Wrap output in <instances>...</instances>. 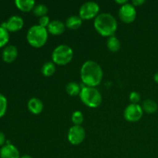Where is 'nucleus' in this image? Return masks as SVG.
<instances>
[{"label": "nucleus", "mask_w": 158, "mask_h": 158, "mask_svg": "<svg viewBox=\"0 0 158 158\" xmlns=\"http://www.w3.org/2000/svg\"><path fill=\"white\" fill-rule=\"evenodd\" d=\"M103 73L101 66L94 60H87L82 66L80 77L86 86L96 87L103 80Z\"/></svg>", "instance_id": "f257e3e1"}, {"label": "nucleus", "mask_w": 158, "mask_h": 158, "mask_svg": "<svg viewBox=\"0 0 158 158\" xmlns=\"http://www.w3.org/2000/svg\"><path fill=\"white\" fill-rule=\"evenodd\" d=\"M94 28L103 36L114 35L117 29V21L115 17L107 12L100 13L94 19Z\"/></svg>", "instance_id": "f03ea898"}, {"label": "nucleus", "mask_w": 158, "mask_h": 158, "mask_svg": "<svg viewBox=\"0 0 158 158\" xmlns=\"http://www.w3.org/2000/svg\"><path fill=\"white\" fill-rule=\"evenodd\" d=\"M47 29L34 25L31 26L26 34V39L30 46L35 48H40L44 46L48 40Z\"/></svg>", "instance_id": "7ed1b4c3"}, {"label": "nucleus", "mask_w": 158, "mask_h": 158, "mask_svg": "<svg viewBox=\"0 0 158 158\" xmlns=\"http://www.w3.org/2000/svg\"><path fill=\"white\" fill-rule=\"evenodd\" d=\"M81 101L90 108H97L101 104L102 95L96 87L83 86L80 94Z\"/></svg>", "instance_id": "20e7f679"}, {"label": "nucleus", "mask_w": 158, "mask_h": 158, "mask_svg": "<svg viewBox=\"0 0 158 158\" xmlns=\"http://www.w3.org/2000/svg\"><path fill=\"white\" fill-rule=\"evenodd\" d=\"M73 58V50L67 45H60L54 49L52 53V60L55 64H68Z\"/></svg>", "instance_id": "39448f33"}, {"label": "nucleus", "mask_w": 158, "mask_h": 158, "mask_svg": "<svg viewBox=\"0 0 158 158\" xmlns=\"http://www.w3.org/2000/svg\"><path fill=\"white\" fill-rule=\"evenodd\" d=\"M100 6L95 2L89 1L83 3L80 8L79 14L83 20H90L95 19L99 15Z\"/></svg>", "instance_id": "423d86ee"}, {"label": "nucleus", "mask_w": 158, "mask_h": 158, "mask_svg": "<svg viewBox=\"0 0 158 158\" xmlns=\"http://www.w3.org/2000/svg\"><path fill=\"white\" fill-rule=\"evenodd\" d=\"M119 18L125 23H131L137 17V11L131 3H127L120 6L118 12Z\"/></svg>", "instance_id": "0eeeda50"}, {"label": "nucleus", "mask_w": 158, "mask_h": 158, "mask_svg": "<svg viewBox=\"0 0 158 158\" xmlns=\"http://www.w3.org/2000/svg\"><path fill=\"white\" fill-rule=\"evenodd\" d=\"M143 110L142 106L139 104L131 103L124 110L123 116L126 120L129 122H137L140 120L143 116Z\"/></svg>", "instance_id": "6e6552de"}, {"label": "nucleus", "mask_w": 158, "mask_h": 158, "mask_svg": "<svg viewBox=\"0 0 158 158\" xmlns=\"http://www.w3.org/2000/svg\"><path fill=\"white\" fill-rule=\"evenodd\" d=\"M86 131L82 126L73 125L68 132V140L73 145H79L84 140Z\"/></svg>", "instance_id": "1a4fd4ad"}, {"label": "nucleus", "mask_w": 158, "mask_h": 158, "mask_svg": "<svg viewBox=\"0 0 158 158\" xmlns=\"http://www.w3.org/2000/svg\"><path fill=\"white\" fill-rule=\"evenodd\" d=\"M24 21L19 15H12L6 23H2L1 26L7 29L9 32H17L23 27Z\"/></svg>", "instance_id": "9d476101"}, {"label": "nucleus", "mask_w": 158, "mask_h": 158, "mask_svg": "<svg viewBox=\"0 0 158 158\" xmlns=\"http://www.w3.org/2000/svg\"><path fill=\"white\" fill-rule=\"evenodd\" d=\"M0 157L1 158H20L19 151L16 147L11 143H7L1 148Z\"/></svg>", "instance_id": "9b49d317"}, {"label": "nucleus", "mask_w": 158, "mask_h": 158, "mask_svg": "<svg viewBox=\"0 0 158 158\" xmlns=\"http://www.w3.org/2000/svg\"><path fill=\"white\" fill-rule=\"evenodd\" d=\"M2 59L6 63H11L16 60L18 56V49L13 45H9L2 51Z\"/></svg>", "instance_id": "f8f14e48"}, {"label": "nucleus", "mask_w": 158, "mask_h": 158, "mask_svg": "<svg viewBox=\"0 0 158 158\" xmlns=\"http://www.w3.org/2000/svg\"><path fill=\"white\" fill-rule=\"evenodd\" d=\"M66 27V24H64L63 22L60 20H52L48 26L47 31L52 35H59L64 32Z\"/></svg>", "instance_id": "ddd939ff"}, {"label": "nucleus", "mask_w": 158, "mask_h": 158, "mask_svg": "<svg viewBox=\"0 0 158 158\" xmlns=\"http://www.w3.org/2000/svg\"><path fill=\"white\" fill-rule=\"evenodd\" d=\"M27 106L29 110L33 114H41L43 110V103L41 100L39 98H31L28 101Z\"/></svg>", "instance_id": "4468645a"}, {"label": "nucleus", "mask_w": 158, "mask_h": 158, "mask_svg": "<svg viewBox=\"0 0 158 158\" xmlns=\"http://www.w3.org/2000/svg\"><path fill=\"white\" fill-rule=\"evenodd\" d=\"M15 4L23 12H29L34 9L35 2L33 0H15Z\"/></svg>", "instance_id": "2eb2a0df"}, {"label": "nucleus", "mask_w": 158, "mask_h": 158, "mask_svg": "<svg viewBox=\"0 0 158 158\" xmlns=\"http://www.w3.org/2000/svg\"><path fill=\"white\" fill-rule=\"evenodd\" d=\"M83 19L80 15H71L66 22V26L69 29H77L81 26Z\"/></svg>", "instance_id": "dca6fc26"}, {"label": "nucleus", "mask_w": 158, "mask_h": 158, "mask_svg": "<svg viewBox=\"0 0 158 158\" xmlns=\"http://www.w3.org/2000/svg\"><path fill=\"white\" fill-rule=\"evenodd\" d=\"M157 103L151 99L145 100L142 103V109L148 114H154L157 110Z\"/></svg>", "instance_id": "f3484780"}, {"label": "nucleus", "mask_w": 158, "mask_h": 158, "mask_svg": "<svg viewBox=\"0 0 158 158\" xmlns=\"http://www.w3.org/2000/svg\"><path fill=\"white\" fill-rule=\"evenodd\" d=\"M106 46L110 51L115 52L120 50L121 44H120V40L115 35H112V36L108 37V40L106 41Z\"/></svg>", "instance_id": "a211bd4d"}, {"label": "nucleus", "mask_w": 158, "mask_h": 158, "mask_svg": "<svg viewBox=\"0 0 158 158\" xmlns=\"http://www.w3.org/2000/svg\"><path fill=\"white\" fill-rule=\"evenodd\" d=\"M41 72L45 77H51L56 72V66L53 62H46L42 66Z\"/></svg>", "instance_id": "6ab92c4d"}, {"label": "nucleus", "mask_w": 158, "mask_h": 158, "mask_svg": "<svg viewBox=\"0 0 158 158\" xmlns=\"http://www.w3.org/2000/svg\"><path fill=\"white\" fill-rule=\"evenodd\" d=\"M81 89L82 88L80 87V85L75 82H70V83H67L66 86V92L70 96L80 95Z\"/></svg>", "instance_id": "aec40b11"}, {"label": "nucleus", "mask_w": 158, "mask_h": 158, "mask_svg": "<svg viewBox=\"0 0 158 158\" xmlns=\"http://www.w3.org/2000/svg\"><path fill=\"white\" fill-rule=\"evenodd\" d=\"M48 7L44 4H38L33 9V14L38 17H43L48 13Z\"/></svg>", "instance_id": "412c9836"}, {"label": "nucleus", "mask_w": 158, "mask_h": 158, "mask_svg": "<svg viewBox=\"0 0 158 158\" xmlns=\"http://www.w3.org/2000/svg\"><path fill=\"white\" fill-rule=\"evenodd\" d=\"M9 40V32L5 27L0 26V47H3Z\"/></svg>", "instance_id": "4be33fe9"}, {"label": "nucleus", "mask_w": 158, "mask_h": 158, "mask_svg": "<svg viewBox=\"0 0 158 158\" xmlns=\"http://www.w3.org/2000/svg\"><path fill=\"white\" fill-rule=\"evenodd\" d=\"M71 119H72V122L73 123L74 125L81 126L83 120H84V117H83V113L77 110L75 111V112L72 114V118Z\"/></svg>", "instance_id": "5701e85b"}, {"label": "nucleus", "mask_w": 158, "mask_h": 158, "mask_svg": "<svg viewBox=\"0 0 158 158\" xmlns=\"http://www.w3.org/2000/svg\"><path fill=\"white\" fill-rule=\"evenodd\" d=\"M7 99L3 94H0V118L6 114L7 110Z\"/></svg>", "instance_id": "b1692460"}, {"label": "nucleus", "mask_w": 158, "mask_h": 158, "mask_svg": "<svg viewBox=\"0 0 158 158\" xmlns=\"http://www.w3.org/2000/svg\"><path fill=\"white\" fill-rule=\"evenodd\" d=\"M129 98L131 103H135V104H138L139 101L140 100V95L139 93L134 91V92L131 93Z\"/></svg>", "instance_id": "393cba45"}, {"label": "nucleus", "mask_w": 158, "mask_h": 158, "mask_svg": "<svg viewBox=\"0 0 158 158\" xmlns=\"http://www.w3.org/2000/svg\"><path fill=\"white\" fill-rule=\"evenodd\" d=\"M49 23H50V19H49V17L47 16V15L40 17V19H39V25L42 27L46 28V29H47Z\"/></svg>", "instance_id": "a878e982"}, {"label": "nucleus", "mask_w": 158, "mask_h": 158, "mask_svg": "<svg viewBox=\"0 0 158 158\" xmlns=\"http://www.w3.org/2000/svg\"><path fill=\"white\" fill-rule=\"evenodd\" d=\"M144 2H145L144 0H133L131 4H132L134 7H137V6H142Z\"/></svg>", "instance_id": "bb28decb"}, {"label": "nucleus", "mask_w": 158, "mask_h": 158, "mask_svg": "<svg viewBox=\"0 0 158 158\" xmlns=\"http://www.w3.org/2000/svg\"><path fill=\"white\" fill-rule=\"evenodd\" d=\"M6 142V136H5L4 133L0 131V146L3 145Z\"/></svg>", "instance_id": "cd10ccee"}, {"label": "nucleus", "mask_w": 158, "mask_h": 158, "mask_svg": "<svg viewBox=\"0 0 158 158\" xmlns=\"http://www.w3.org/2000/svg\"><path fill=\"white\" fill-rule=\"evenodd\" d=\"M115 2L119 5H121V6H123V5L128 3V2L127 0H115Z\"/></svg>", "instance_id": "c85d7f7f"}, {"label": "nucleus", "mask_w": 158, "mask_h": 158, "mask_svg": "<svg viewBox=\"0 0 158 158\" xmlns=\"http://www.w3.org/2000/svg\"><path fill=\"white\" fill-rule=\"evenodd\" d=\"M154 81L156 82V83H158V72L157 73H155V75H154Z\"/></svg>", "instance_id": "c756f323"}, {"label": "nucleus", "mask_w": 158, "mask_h": 158, "mask_svg": "<svg viewBox=\"0 0 158 158\" xmlns=\"http://www.w3.org/2000/svg\"><path fill=\"white\" fill-rule=\"evenodd\" d=\"M20 158H33V157H31V156L29 155H23L22 156V157H20Z\"/></svg>", "instance_id": "7c9ffc66"}, {"label": "nucleus", "mask_w": 158, "mask_h": 158, "mask_svg": "<svg viewBox=\"0 0 158 158\" xmlns=\"http://www.w3.org/2000/svg\"><path fill=\"white\" fill-rule=\"evenodd\" d=\"M0 151H1V149H0Z\"/></svg>", "instance_id": "2f4dec72"}]
</instances>
